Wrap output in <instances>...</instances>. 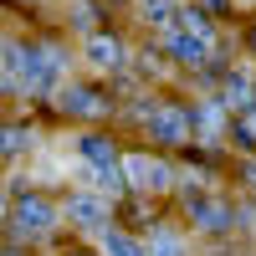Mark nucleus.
Instances as JSON below:
<instances>
[{
    "label": "nucleus",
    "instance_id": "0eeeda50",
    "mask_svg": "<svg viewBox=\"0 0 256 256\" xmlns=\"http://www.w3.org/2000/svg\"><path fill=\"white\" fill-rule=\"evenodd\" d=\"M62 108H67V113H98V98L82 92V88H67V92H62Z\"/></svg>",
    "mask_w": 256,
    "mask_h": 256
},
{
    "label": "nucleus",
    "instance_id": "f257e3e1",
    "mask_svg": "<svg viewBox=\"0 0 256 256\" xmlns=\"http://www.w3.org/2000/svg\"><path fill=\"white\" fill-rule=\"evenodd\" d=\"M118 174L134 184V190H169V180H174V174H169V164L148 159V154H128Z\"/></svg>",
    "mask_w": 256,
    "mask_h": 256
},
{
    "label": "nucleus",
    "instance_id": "f03ea898",
    "mask_svg": "<svg viewBox=\"0 0 256 256\" xmlns=\"http://www.w3.org/2000/svg\"><path fill=\"white\" fill-rule=\"evenodd\" d=\"M148 128H154V138H164V144H184V138H190V118L174 113V108H159Z\"/></svg>",
    "mask_w": 256,
    "mask_h": 256
},
{
    "label": "nucleus",
    "instance_id": "1a4fd4ad",
    "mask_svg": "<svg viewBox=\"0 0 256 256\" xmlns=\"http://www.w3.org/2000/svg\"><path fill=\"white\" fill-rule=\"evenodd\" d=\"M148 251H154V256H184V241H180V236H169V230H159Z\"/></svg>",
    "mask_w": 256,
    "mask_h": 256
},
{
    "label": "nucleus",
    "instance_id": "39448f33",
    "mask_svg": "<svg viewBox=\"0 0 256 256\" xmlns=\"http://www.w3.org/2000/svg\"><path fill=\"white\" fill-rule=\"evenodd\" d=\"M190 210H195V220H200L205 230H226L230 220H236V216H230L226 205H216V200H200V205H190Z\"/></svg>",
    "mask_w": 256,
    "mask_h": 256
},
{
    "label": "nucleus",
    "instance_id": "423d86ee",
    "mask_svg": "<svg viewBox=\"0 0 256 256\" xmlns=\"http://www.w3.org/2000/svg\"><path fill=\"white\" fill-rule=\"evenodd\" d=\"M88 56L98 62V67H118V56H123V52H118V41H108V36H92V41H88Z\"/></svg>",
    "mask_w": 256,
    "mask_h": 256
},
{
    "label": "nucleus",
    "instance_id": "6e6552de",
    "mask_svg": "<svg viewBox=\"0 0 256 256\" xmlns=\"http://www.w3.org/2000/svg\"><path fill=\"white\" fill-rule=\"evenodd\" d=\"M102 251H108V256H148L138 241H128V236H118V230H113V236H102Z\"/></svg>",
    "mask_w": 256,
    "mask_h": 256
},
{
    "label": "nucleus",
    "instance_id": "7ed1b4c3",
    "mask_svg": "<svg viewBox=\"0 0 256 256\" xmlns=\"http://www.w3.org/2000/svg\"><path fill=\"white\" fill-rule=\"evenodd\" d=\"M16 220H20V230H31V236H41V230H52V205L46 200H20L16 205Z\"/></svg>",
    "mask_w": 256,
    "mask_h": 256
},
{
    "label": "nucleus",
    "instance_id": "9d476101",
    "mask_svg": "<svg viewBox=\"0 0 256 256\" xmlns=\"http://www.w3.org/2000/svg\"><path fill=\"white\" fill-rule=\"evenodd\" d=\"M241 128H246V134H251V138H256V113H251V118H246V123H241Z\"/></svg>",
    "mask_w": 256,
    "mask_h": 256
},
{
    "label": "nucleus",
    "instance_id": "20e7f679",
    "mask_svg": "<svg viewBox=\"0 0 256 256\" xmlns=\"http://www.w3.org/2000/svg\"><path fill=\"white\" fill-rule=\"evenodd\" d=\"M67 216H72V220H82V226H98V220H108V205L92 200V195H77V200L67 205Z\"/></svg>",
    "mask_w": 256,
    "mask_h": 256
}]
</instances>
